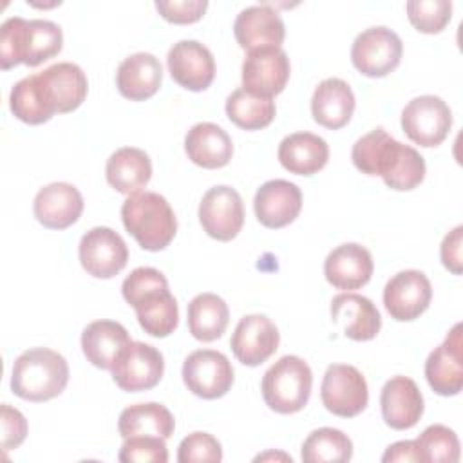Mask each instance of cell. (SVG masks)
<instances>
[{"instance_id":"obj_1","label":"cell","mask_w":463,"mask_h":463,"mask_svg":"<svg viewBox=\"0 0 463 463\" xmlns=\"http://www.w3.org/2000/svg\"><path fill=\"white\" fill-rule=\"evenodd\" d=\"M121 295L134 307L141 329L150 336L165 338L177 327V300L159 269L148 266L136 268L125 277Z\"/></svg>"},{"instance_id":"obj_2","label":"cell","mask_w":463,"mask_h":463,"mask_svg":"<svg viewBox=\"0 0 463 463\" xmlns=\"http://www.w3.org/2000/svg\"><path fill=\"white\" fill-rule=\"evenodd\" d=\"M61 45L63 33L58 24L11 16L0 27V65L4 71L18 63L36 67L56 56Z\"/></svg>"},{"instance_id":"obj_3","label":"cell","mask_w":463,"mask_h":463,"mask_svg":"<svg viewBox=\"0 0 463 463\" xmlns=\"http://www.w3.org/2000/svg\"><path fill=\"white\" fill-rule=\"evenodd\" d=\"M69 382L67 360L49 347H31L13 364L11 391L27 402H47L63 392Z\"/></svg>"},{"instance_id":"obj_4","label":"cell","mask_w":463,"mask_h":463,"mask_svg":"<svg viewBox=\"0 0 463 463\" xmlns=\"http://www.w3.org/2000/svg\"><path fill=\"white\" fill-rule=\"evenodd\" d=\"M125 230L143 250H165L177 232V219L170 203L156 192H137L121 204Z\"/></svg>"},{"instance_id":"obj_5","label":"cell","mask_w":463,"mask_h":463,"mask_svg":"<svg viewBox=\"0 0 463 463\" xmlns=\"http://www.w3.org/2000/svg\"><path fill=\"white\" fill-rule=\"evenodd\" d=\"M313 373L306 360L295 354L279 358L262 376V398L279 414L302 411L311 396Z\"/></svg>"},{"instance_id":"obj_6","label":"cell","mask_w":463,"mask_h":463,"mask_svg":"<svg viewBox=\"0 0 463 463\" xmlns=\"http://www.w3.org/2000/svg\"><path fill=\"white\" fill-rule=\"evenodd\" d=\"M402 38L385 25L362 31L351 45L353 65L369 78H383L392 72L402 60Z\"/></svg>"},{"instance_id":"obj_7","label":"cell","mask_w":463,"mask_h":463,"mask_svg":"<svg viewBox=\"0 0 463 463\" xmlns=\"http://www.w3.org/2000/svg\"><path fill=\"white\" fill-rule=\"evenodd\" d=\"M452 110L439 98L423 94L412 98L402 110V128L405 136L420 146H438L449 136Z\"/></svg>"},{"instance_id":"obj_8","label":"cell","mask_w":463,"mask_h":463,"mask_svg":"<svg viewBox=\"0 0 463 463\" xmlns=\"http://www.w3.org/2000/svg\"><path fill=\"white\" fill-rule=\"evenodd\" d=\"M320 398L324 407L335 416H358L369 402L367 382L354 365L331 364L322 378Z\"/></svg>"},{"instance_id":"obj_9","label":"cell","mask_w":463,"mask_h":463,"mask_svg":"<svg viewBox=\"0 0 463 463\" xmlns=\"http://www.w3.org/2000/svg\"><path fill=\"white\" fill-rule=\"evenodd\" d=\"M165 371V360L159 349L150 344L132 340L116 358L110 373L121 391L139 392L159 383Z\"/></svg>"},{"instance_id":"obj_10","label":"cell","mask_w":463,"mask_h":463,"mask_svg":"<svg viewBox=\"0 0 463 463\" xmlns=\"http://www.w3.org/2000/svg\"><path fill=\"white\" fill-rule=\"evenodd\" d=\"M183 382L195 396L217 400L232 389L233 367L226 354L213 349H197L183 362Z\"/></svg>"},{"instance_id":"obj_11","label":"cell","mask_w":463,"mask_h":463,"mask_svg":"<svg viewBox=\"0 0 463 463\" xmlns=\"http://www.w3.org/2000/svg\"><path fill=\"white\" fill-rule=\"evenodd\" d=\"M199 222L203 230L217 241H232L244 224V204L241 194L228 186H212L199 203Z\"/></svg>"},{"instance_id":"obj_12","label":"cell","mask_w":463,"mask_h":463,"mask_svg":"<svg viewBox=\"0 0 463 463\" xmlns=\"http://www.w3.org/2000/svg\"><path fill=\"white\" fill-rule=\"evenodd\" d=\"M78 255L89 275L112 279L127 266L128 248L118 232L109 226H96L81 237Z\"/></svg>"},{"instance_id":"obj_13","label":"cell","mask_w":463,"mask_h":463,"mask_svg":"<svg viewBox=\"0 0 463 463\" xmlns=\"http://www.w3.org/2000/svg\"><path fill=\"white\" fill-rule=\"evenodd\" d=\"M291 65L284 49L264 47L250 51L242 61V89L251 94L273 98L289 80Z\"/></svg>"},{"instance_id":"obj_14","label":"cell","mask_w":463,"mask_h":463,"mask_svg":"<svg viewBox=\"0 0 463 463\" xmlns=\"http://www.w3.org/2000/svg\"><path fill=\"white\" fill-rule=\"evenodd\" d=\"M432 286L420 269H403L392 275L383 288V306L398 322L418 318L430 304Z\"/></svg>"},{"instance_id":"obj_15","label":"cell","mask_w":463,"mask_h":463,"mask_svg":"<svg viewBox=\"0 0 463 463\" xmlns=\"http://www.w3.org/2000/svg\"><path fill=\"white\" fill-rule=\"evenodd\" d=\"M40 89L52 112H72L87 98L89 81L83 69L72 61H58L36 72Z\"/></svg>"},{"instance_id":"obj_16","label":"cell","mask_w":463,"mask_h":463,"mask_svg":"<svg viewBox=\"0 0 463 463\" xmlns=\"http://www.w3.org/2000/svg\"><path fill=\"white\" fill-rule=\"evenodd\" d=\"M168 72L181 87L199 92L210 87L215 78L212 51L197 40H179L166 54Z\"/></svg>"},{"instance_id":"obj_17","label":"cell","mask_w":463,"mask_h":463,"mask_svg":"<svg viewBox=\"0 0 463 463\" xmlns=\"http://www.w3.org/2000/svg\"><path fill=\"white\" fill-rule=\"evenodd\" d=\"M463 340L461 324H456L443 344H439L425 362V378L439 396H456L463 389Z\"/></svg>"},{"instance_id":"obj_18","label":"cell","mask_w":463,"mask_h":463,"mask_svg":"<svg viewBox=\"0 0 463 463\" xmlns=\"http://www.w3.org/2000/svg\"><path fill=\"white\" fill-rule=\"evenodd\" d=\"M279 342L280 335L271 318L260 313H253L239 320L230 345L241 364L255 367L266 362L277 351Z\"/></svg>"},{"instance_id":"obj_19","label":"cell","mask_w":463,"mask_h":463,"mask_svg":"<svg viewBox=\"0 0 463 463\" xmlns=\"http://www.w3.org/2000/svg\"><path fill=\"white\" fill-rule=\"evenodd\" d=\"M302 208V192L295 183L271 179L260 184L253 197L257 221L266 228H284L293 222Z\"/></svg>"},{"instance_id":"obj_20","label":"cell","mask_w":463,"mask_h":463,"mask_svg":"<svg viewBox=\"0 0 463 463\" xmlns=\"http://www.w3.org/2000/svg\"><path fill=\"white\" fill-rule=\"evenodd\" d=\"M233 34L241 49L250 52L264 47H280L286 36V25L280 14L269 5H248L237 14Z\"/></svg>"},{"instance_id":"obj_21","label":"cell","mask_w":463,"mask_h":463,"mask_svg":"<svg viewBox=\"0 0 463 463\" xmlns=\"http://www.w3.org/2000/svg\"><path fill=\"white\" fill-rule=\"evenodd\" d=\"M34 217L49 230L72 226L83 212V197L71 183H51L38 190L33 203Z\"/></svg>"},{"instance_id":"obj_22","label":"cell","mask_w":463,"mask_h":463,"mask_svg":"<svg viewBox=\"0 0 463 463\" xmlns=\"http://www.w3.org/2000/svg\"><path fill=\"white\" fill-rule=\"evenodd\" d=\"M331 320L354 342L373 340L382 327V317L373 300L349 291L333 297Z\"/></svg>"},{"instance_id":"obj_23","label":"cell","mask_w":463,"mask_h":463,"mask_svg":"<svg viewBox=\"0 0 463 463\" xmlns=\"http://www.w3.org/2000/svg\"><path fill=\"white\" fill-rule=\"evenodd\" d=\"M373 257L367 248L358 242H344L329 251L324 260L326 280L344 291L365 286L373 277Z\"/></svg>"},{"instance_id":"obj_24","label":"cell","mask_w":463,"mask_h":463,"mask_svg":"<svg viewBox=\"0 0 463 463\" xmlns=\"http://www.w3.org/2000/svg\"><path fill=\"white\" fill-rule=\"evenodd\" d=\"M380 407L391 429L405 430L420 421L423 414V396L412 378L392 376L382 387Z\"/></svg>"},{"instance_id":"obj_25","label":"cell","mask_w":463,"mask_h":463,"mask_svg":"<svg viewBox=\"0 0 463 463\" xmlns=\"http://www.w3.org/2000/svg\"><path fill=\"white\" fill-rule=\"evenodd\" d=\"M163 81V67L152 52H134L127 56L116 71V87L130 101L152 98Z\"/></svg>"},{"instance_id":"obj_26","label":"cell","mask_w":463,"mask_h":463,"mask_svg":"<svg viewBox=\"0 0 463 463\" xmlns=\"http://www.w3.org/2000/svg\"><path fill=\"white\" fill-rule=\"evenodd\" d=\"M188 159L203 168H222L233 156V143L228 132L210 121L195 123L184 136Z\"/></svg>"},{"instance_id":"obj_27","label":"cell","mask_w":463,"mask_h":463,"mask_svg":"<svg viewBox=\"0 0 463 463\" xmlns=\"http://www.w3.org/2000/svg\"><path fill=\"white\" fill-rule=\"evenodd\" d=\"M354 105V92L347 81L340 78H326L313 92L311 114L318 125L336 130L349 123Z\"/></svg>"},{"instance_id":"obj_28","label":"cell","mask_w":463,"mask_h":463,"mask_svg":"<svg viewBox=\"0 0 463 463\" xmlns=\"http://www.w3.org/2000/svg\"><path fill=\"white\" fill-rule=\"evenodd\" d=\"M105 177L119 194L134 195L148 184L152 177V161L141 148L121 146L107 159Z\"/></svg>"},{"instance_id":"obj_29","label":"cell","mask_w":463,"mask_h":463,"mask_svg":"<svg viewBox=\"0 0 463 463\" xmlns=\"http://www.w3.org/2000/svg\"><path fill=\"white\" fill-rule=\"evenodd\" d=\"M280 165L297 175H313L322 170L329 159V146L324 137L311 132H295L279 145Z\"/></svg>"},{"instance_id":"obj_30","label":"cell","mask_w":463,"mask_h":463,"mask_svg":"<svg viewBox=\"0 0 463 463\" xmlns=\"http://www.w3.org/2000/svg\"><path fill=\"white\" fill-rule=\"evenodd\" d=\"M132 342L128 331L116 320H94L81 333L85 358L99 369H112L119 353Z\"/></svg>"},{"instance_id":"obj_31","label":"cell","mask_w":463,"mask_h":463,"mask_svg":"<svg viewBox=\"0 0 463 463\" xmlns=\"http://www.w3.org/2000/svg\"><path fill=\"white\" fill-rule=\"evenodd\" d=\"M175 420L172 412L156 402L136 403L121 411L118 420L119 436L125 439L128 436H159L168 439L174 434Z\"/></svg>"},{"instance_id":"obj_32","label":"cell","mask_w":463,"mask_h":463,"mask_svg":"<svg viewBox=\"0 0 463 463\" xmlns=\"http://www.w3.org/2000/svg\"><path fill=\"white\" fill-rule=\"evenodd\" d=\"M188 329L199 342H213L228 327V304L215 293H199L188 304Z\"/></svg>"},{"instance_id":"obj_33","label":"cell","mask_w":463,"mask_h":463,"mask_svg":"<svg viewBox=\"0 0 463 463\" xmlns=\"http://www.w3.org/2000/svg\"><path fill=\"white\" fill-rule=\"evenodd\" d=\"M398 146L400 141L389 136L383 127H376L369 134L356 139L351 150V159L362 174L382 177L389 170Z\"/></svg>"},{"instance_id":"obj_34","label":"cell","mask_w":463,"mask_h":463,"mask_svg":"<svg viewBox=\"0 0 463 463\" xmlns=\"http://www.w3.org/2000/svg\"><path fill=\"white\" fill-rule=\"evenodd\" d=\"M226 116L232 123L244 130H259L268 127L277 112L273 98H264L239 87L226 98Z\"/></svg>"},{"instance_id":"obj_35","label":"cell","mask_w":463,"mask_h":463,"mask_svg":"<svg viewBox=\"0 0 463 463\" xmlns=\"http://www.w3.org/2000/svg\"><path fill=\"white\" fill-rule=\"evenodd\" d=\"M300 458L304 463H344L353 458V441L338 429L320 427L304 439Z\"/></svg>"},{"instance_id":"obj_36","label":"cell","mask_w":463,"mask_h":463,"mask_svg":"<svg viewBox=\"0 0 463 463\" xmlns=\"http://www.w3.org/2000/svg\"><path fill=\"white\" fill-rule=\"evenodd\" d=\"M9 109L14 118L27 125H40L54 116L52 109L43 98L36 74L25 76L13 85L9 94Z\"/></svg>"},{"instance_id":"obj_37","label":"cell","mask_w":463,"mask_h":463,"mask_svg":"<svg viewBox=\"0 0 463 463\" xmlns=\"http://www.w3.org/2000/svg\"><path fill=\"white\" fill-rule=\"evenodd\" d=\"M414 445L423 463H456L459 459V439L452 429L441 423L429 425L414 439Z\"/></svg>"},{"instance_id":"obj_38","label":"cell","mask_w":463,"mask_h":463,"mask_svg":"<svg viewBox=\"0 0 463 463\" xmlns=\"http://www.w3.org/2000/svg\"><path fill=\"white\" fill-rule=\"evenodd\" d=\"M425 177V159L421 154L409 146L400 143V148L389 166V170L382 175L383 183L398 192H407L416 188Z\"/></svg>"},{"instance_id":"obj_39","label":"cell","mask_w":463,"mask_h":463,"mask_svg":"<svg viewBox=\"0 0 463 463\" xmlns=\"http://www.w3.org/2000/svg\"><path fill=\"white\" fill-rule=\"evenodd\" d=\"M405 9L409 22L425 34L443 31L452 16L450 0H409Z\"/></svg>"},{"instance_id":"obj_40","label":"cell","mask_w":463,"mask_h":463,"mask_svg":"<svg viewBox=\"0 0 463 463\" xmlns=\"http://www.w3.org/2000/svg\"><path fill=\"white\" fill-rule=\"evenodd\" d=\"M118 459L121 463H166L168 450L165 438L159 436H128L125 438Z\"/></svg>"},{"instance_id":"obj_41","label":"cell","mask_w":463,"mask_h":463,"mask_svg":"<svg viewBox=\"0 0 463 463\" xmlns=\"http://www.w3.org/2000/svg\"><path fill=\"white\" fill-rule=\"evenodd\" d=\"M221 459V443L208 432H192L177 447L179 463H219Z\"/></svg>"},{"instance_id":"obj_42","label":"cell","mask_w":463,"mask_h":463,"mask_svg":"<svg viewBox=\"0 0 463 463\" xmlns=\"http://www.w3.org/2000/svg\"><path fill=\"white\" fill-rule=\"evenodd\" d=\"M208 7L206 0H157L156 9L172 24H194Z\"/></svg>"},{"instance_id":"obj_43","label":"cell","mask_w":463,"mask_h":463,"mask_svg":"<svg viewBox=\"0 0 463 463\" xmlns=\"http://www.w3.org/2000/svg\"><path fill=\"white\" fill-rule=\"evenodd\" d=\"M0 421H2V449L7 452L11 449L20 447L27 436L25 416L18 409H14L7 403H2Z\"/></svg>"},{"instance_id":"obj_44","label":"cell","mask_w":463,"mask_h":463,"mask_svg":"<svg viewBox=\"0 0 463 463\" xmlns=\"http://www.w3.org/2000/svg\"><path fill=\"white\" fill-rule=\"evenodd\" d=\"M461 242H463V226H456L443 237L439 255L443 266L454 275L461 273Z\"/></svg>"},{"instance_id":"obj_45","label":"cell","mask_w":463,"mask_h":463,"mask_svg":"<svg viewBox=\"0 0 463 463\" xmlns=\"http://www.w3.org/2000/svg\"><path fill=\"white\" fill-rule=\"evenodd\" d=\"M383 463H392V461H420L414 439H405V441H396L387 447V450L382 456Z\"/></svg>"},{"instance_id":"obj_46","label":"cell","mask_w":463,"mask_h":463,"mask_svg":"<svg viewBox=\"0 0 463 463\" xmlns=\"http://www.w3.org/2000/svg\"><path fill=\"white\" fill-rule=\"evenodd\" d=\"M277 459V458H280V459H286V461H289L291 463V456H286V454H279V452H266V454H260V456H257L255 458V461H264V459Z\"/></svg>"}]
</instances>
